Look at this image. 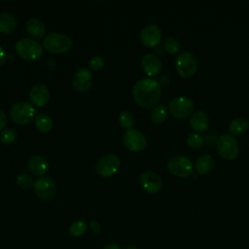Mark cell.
<instances>
[{"label":"cell","mask_w":249,"mask_h":249,"mask_svg":"<svg viewBox=\"0 0 249 249\" xmlns=\"http://www.w3.org/2000/svg\"><path fill=\"white\" fill-rule=\"evenodd\" d=\"M132 95L135 103L140 107L153 108L161 98V87L153 78H143L134 84Z\"/></svg>","instance_id":"6da1fadb"},{"label":"cell","mask_w":249,"mask_h":249,"mask_svg":"<svg viewBox=\"0 0 249 249\" xmlns=\"http://www.w3.org/2000/svg\"><path fill=\"white\" fill-rule=\"evenodd\" d=\"M35 108L26 101H18L11 107L10 117L11 120L20 125H25L30 124L35 120Z\"/></svg>","instance_id":"7a4b0ae2"},{"label":"cell","mask_w":249,"mask_h":249,"mask_svg":"<svg viewBox=\"0 0 249 249\" xmlns=\"http://www.w3.org/2000/svg\"><path fill=\"white\" fill-rule=\"evenodd\" d=\"M44 48L53 53H63L72 47V40L69 36L62 33H50L43 40Z\"/></svg>","instance_id":"3957f363"},{"label":"cell","mask_w":249,"mask_h":249,"mask_svg":"<svg viewBox=\"0 0 249 249\" xmlns=\"http://www.w3.org/2000/svg\"><path fill=\"white\" fill-rule=\"evenodd\" d=\"M16 51L20 57L27 60L38 59L43 54L42 45L38 41L30 38L18 40L16 44Z\"/></svg>","instance_id":"277c9868"},{"label":"cell","mask_w":249,"mask_h":249,"mask_svg":"<svg viewBox=\"0 0 249 249\" xmlns=\"http://www.w3.org/2000/svg\"><path fill=\"white\" fill-rule=\"evenodd\" d=\"M197 68V58L196 55L188 51H184L177 55L176 71L182 78H189L193 76Z\"/></svg>","instance_id":"5b68a950"},{"label":"cell","mask_w":249,"mask_h":249,"mask_svg":"<svg viewBox=\"0 0 249 249\" xmlns=\"http://www.w3.org/2000/svg\"><path fill=\"white\" fill-rule=\"evenodd\" d=\"M167 169L174 176L184 178L192 175L194 165L188 157L184 155H176L168 160Z\"/></svg>","instance_id":"8992f818"},{"label":"cell","mask_w":249,"mask_h":249,"mask_svg":"<svg viewBox=\"0 0 249 249\" xmlns=\"http://www.w3.org/2000/svg\"><path fill=\"white\" fill-rule=\"evenodd\" d=\"M217 151L223 159L234 160L239 153L238 143L233 135L230 133L222 134L217 140Z\"/></svg>","instance_id":"52a82bcc"},{"label":"cell","mask_w":249,"mask_h":249,"mask_svg":"<svg viewBox=\"0 0 249 249\" xmlns=\"http://www.w3.org/2000/svg\"><path fill=\"white\" fill-rule=\"evenodd\" d=\"M123 143L132 152H141L146 148L147 140L143 132L137 128H127L123 135Z\"/></svg>","instance_id":"ba28073f"},{"label":"cell","mask_w":249,"mask_h":249,"mask_svg":"<svg viewBox=\"0 0 249 249\" xmlns=\"http://www.w3.org/2000/svg\"><path fill=\"white\" fill-rule=\"evenodd\" d=\"M195 108L193 100L189 97L179 96L171 99L168 103V109L171 115L177 119H184L190 116Z\"/></svg>","instance_id":"9c48e42d"},{"label":"cell","mask_w":249,"mask_h":249,"mask_svg":"<svg viewBox=\"0 0 249 249\" xmlns=\"http://www.w3.org/2000/svg\"><path fill=\"white\" fill-rule=\"evenodd\" d=\"M121 160L118 156L108 154L103 156L95 164V172L101 177H110L120 168Z\"/></svg>","instance_id":"30bf717a"},{"label":"cell","mask_w":249,"mask_h":249,"mask_svg":"<svg viewBox=\"0 0 249 249\" xmlns=\"http://www.w3.org/2000/svg\"><path fill=\"white\" fill-rule=\"evenodd\" d=\"M33 190L36 196L43 200H51L56 193L55 183L48 176H40L33 183Z\"/></svg>","instance_id":"8fae6325"},{"label":"cell","mask_w":249,"mask_h":249,"mask_svg":"<svg viewBox=\"0 0 249 249\" xmlns=\"http://www.w3.org/2000/svg\"><path fill=\"white\" fill-rule=\"evenodd\" d=\"M140 40L142 44L149 48H157L161 41V30L155 24L151 23L146 25L140 34Z\"/></svg>","instance_id":"7c38bea8"},{"label":"cell","mask_w":249,"mask_h":249,"mask_svg":"<svg viewBox=\"0 0 249 249\" xmlns=\"http://www.w3.org/2000/svg\"><path fill=\"white\" fill-rule=\"evenodd\" d=\"M139 183L143 190L149 194L159 192L162 187V180L159 174L154 171H144L139 177Z\"/></svg>","instance_id":"4fadbf2b"},{"label":"cell","mask_w":249,"mask_h":249,"mask_svg":"<svg viewBox=\"0 0 249 249\" xmlns=\"http://www.w3.org/2000/svg\"><path fill=\"white\" fill-rule=\"evenodd\" d=\"M72 84L76 90L80 92L88 91L92 85L91 72L87 68L78 69L73 76Z\"/></svg>","instance_id":"5bb4252c"},{"label":"cell","mask_w":249,"mask_h":249,"mask_svg":"<svg viewBox=\"0 0 249 249\" xmlns=\"http://www.w3.org/2000/svg\"><path fill=\"white\" fill-rule=\"evenodd\" d=\"M30 101L38 106L42 107L48 103L50 100V89L44 84H36L33 86L29 91Z\"/></svg>","instance_id":"9a60e30c"},{"label":"cell","mask_w":249,"mask_h":249,"mask_svg":"<svg viewBox=\"0 0 249 249\" xmlns=\"http://www.w3.org/2000/svg\"><path fill=\"white\" fill-rule=\"evenodd\" d=\"M141 68L150 77L157 76L161 70V61L157 54L146 53L141 58Z\"/></svg>","instance_id":"2e32d148"},{"label":"cell","mask_w":249,"mask_h":249,"mask_svg":"<svg viewBox=\"0 0 249 249\" xmlns=\"http://www.w3.org/2000/svg\"><path fill=\"white\" fill-rule=\"evenodd\" d=\"M27 168L33 175L44 176L49 169V164L45 158L39 155H34L27 160Z\"/></svg>","instance_id":"e0dca14e"},{"label":"cell","mask_w":249,"mask_h":249,"mask_svg":"<svg viewBox=\"0 0 249 249\" xmlns=\"http://www.w3.org/2000/svg\"><path fill=\"white\" fill-rule=\"evenodd\" d=\"M208 116L205 112L201 110H196L193 112L190 118L191 127L196 131H203L208 127Z\"/></svg>","instance_id":"ac0fdd59"},{"label":"cell","mask_w":249,"mask_h":249,"mask_svg":"<svg viewBox=\"0 0 249 249\" xmlns=\"http://www.w3.org/2000/svg\"><path fill=\"white\" fill-rule=\"evenodd\" d=\"M215 160L212 156L208 154H203L199 156L195 163V168L199 174H207L214 167Z\"/></svg>","instance_id":"d6986e66"},{"label":"cell","mask_w":249,"mask_h":249,"mask_svg":"<svg viewBox=\"0 0 249 249\" xmlns=\"http://www.w3.org/2000/svg\"><path fill=\"white\" fill-rule=\"evenodd\" d=\"M17 27L16 18L9 12L0 13V32L4 34L12 33Z\"/></svg>","instance_id":"ffe728a7"},{"label":"cell","mask_w":249,"mask_h":249,"mask_svg":"<svg viewBox=\"0 0 249 249\" xmlns=\"http://www.w3.org/2000/svg\"><path fill=\"white\" fill-rule=\"evenodd\" d=\"M249 128V121L244 117L233 119L229 124V131L231 135H241Z\"/></svg>","instance_id":"44dd1931"},{"label":"cell","mask_w":249,"mask_h":249,"mask_svg":"<svg viewBox=\"0 0 249 249\" xmlns=\"http://www.w3.org/2000/svg\"><path fill=\"white\" fill-rule=\"evenodd\" d=\"M25 27L29 34L37 38L43 37L46 33V27L44 22L38 18H29L26 21Z\"/></svg>","instance_id":"7402d4cb"},{"label":"cell","mask_w":249,"mask_h":249,"mask_svg":"<svg viewBox=\"0 0 249 249\" xmlns=\"http://www.w3.org/2000/svg\"><path fill=\"white\" fill-rule=\"evenodd\" d=\"M35 126L41 132H49L53 127V120L50 115L40 113L35 117Z\"/></svg>","instance_id":"603a6c76"},{"label":"cell","mask_w":249,"mask_h":249,"mask_svg":"<svg viewBox=\"0 0 249 249\" xmlns=\"http://www.w3.org/2000/svg\"><path fill=\"white\" fill-rule=\"evenodd\" d=\"M167 108L164 104H159L151 111L150 118L155 124H160L167 119Z\"/></svg>","instance_id":"cb8c5ba5"},{"label":"cell","mask_w":249,"mask_h":249,"mask_svg":"<svg viewBox=\"0 0 249 249\" xmlns=\"http://www.w3.org/2000/svg\"><path fill=\"white\" fill-rule=\"evenodd\" d=\"M87 228H88V224L84 220H78L72 223L71 226L69 227V233L74 237H78L85 233V231H87Z\"/></svg>","instance_id":"d4e9b609"},{"label":"cell","mask_w":249,"mask_h":249,"mask_svg":"<svg viewBox=\"0 0 249 249\" xmlns=\"http://www.w3.org/2000/svg\"><path fill=\"white\" fill-rule=\"evenodd\" d=\"M163 49L170 54H177L180 50V44L175 37H168L164 40Z\"/></svg>","instance_id":"484cf974"},{"label":"cell","mask_w":249,"mask_h":249,"mask_svg":"<svg viewBox=\"0 0 249 249\" xmlns=\"http://www.w3.org/2000/svg\"><path fill=\"white\" fill-rule=\"evenodd\" d=\"M134 116L129 111H123L119 115V124L122 127L124 128H131V126L134 124Z\"/></svg>","instance_id":"4316f807"},{"label":"cell","mask_w":249,"mask_h":249,"mask_svg":"<svg viewBox=\"0 0 249 249\" xmlns=\"http://www.w3.org/2000/svg\"><path fill=\"white\" fill-rule=\"evenodd\" d=\"M203 144V137L197 132H193L187 137V145L192 149H198Z\"/></svg>","instance_id":"83f0119b"},{"label":"cell","mask_w":249,"mask_h":249,"mask_svg":"<svg viewBox=\"0 0 249 249\" xmlns=\"http://www.w3.org/2000/svg\"><path fill=\"white\" fill-rule=\"evenodd\" d=\"M17 132L14 128L8 127L2 130L1 134H0V140L5 143V144H10L16 141L17 139Z\"/></svg>","instance_id":"f1b7e54d"},{"label":"cell","mask_w":249,"mask_h":249,"mask_svg":"<svg viewBox=\"0 0 249 249\" xmlns=\"http://www.w3.org/2000/svg\"><path fill=\"white\" fill-rule=\"evenodd\" d=\"M33 183H34V181H33L32 177L26 173L19 174L17 177V184L21 189H29L30 187H33Z\"/></svg>","instance_id":"f546056e"},{"label":"cell","mask_w":249,"mask_h":249,"mask_svg":"<svg viewBox=\"0 0 249 249\" xmlns=\"http://www.w3.org/2000/svg\"><path fill=\"white\" fill-rule=\"evenodd\" d=\"M89 69L92 71H99L104 66V59L100 55L92 56L89 61Z\"/></svg>","instance_id":"4dcf8cb0"},{"label":"cell","mask_w":249,"mask_h":249,"mask_svg":"<svg viewBox=\"0 0 249 249\" xmlns=\"http://www.w3.org/2000/svg\"><path fill=\"white\" fill-rule=\"evenodd\" d=\"M158 82H159V84H160V87L167 86V85L169 84V82H170L169 76H168V75H165V74H164V75H161V76L159 78Z\"/></svg>","instance_id":"1f68e13d"},{"label":"cell","mask_w":249,"mask_h":249,"mask_svg":"<svg viewBox=\"0 0 249 249\" xmlns=\"http://www.w3.org/2000/svg\"><path fill=\"white\" fill-rule=\"evenodd\" d=\"M89 226H90V228H91V230H92V231H93V232H95V233H99V232H100V231H101V227H100L99 223H98V222H96L95 220L90 221Z\"/></svg>","instance_id":"d6a6232c"},{"label":"cell","mask_w":249,"mask_h":249,"mask_svg":"<svg viewBox=\"0 0 249 249\" xmlns=\"http://www.w3.org/2000/svg\"><path fill=\"white\" fill-rule=\"evenodd\" d=\"M7 123H8V119H7L6 114L2 110H0V130L4 128V126L7 124Z\"/></svg>","instance_id":"836d02e7"},{"label":"cell","mask_w":249,"mask_h":249,"mask_svg":"<svg viewBox=\"0 0 249 249\" xmlns=\"http://www.w3.org/2000/svg\"><path fill=\"white\" fill-rule=\"evenodd\" d=\"M6 59H7L6 52H5V50L0 46V66H2V65L6 62Z\"/></svg>","instance_id":"e575fe53"},{"label":"cell","mask_w":249,"mask_h":249,"mask_svg":"<svg viewBox=\"0 0 249 249\" xmlns=\"http://www.w3.org/2000/svg\"><path fill=\"white\" fill-rule=\"evenodd\" d=\"M103 249H121V247H120V245H118L116 243H111V244L106 245Z\"/></svg>","instance_id":"d590c367"},{"label":"cell","mask_w":249,"mask_h":249,"mask_svg":"<svg viewBox=\"0 0 249 249\" xmlns=\"http://www.w3.org/2000/svg\"><path fill=\"white\" fill-rule=\"evenodd\" d=\"M124 249H138V248H136V247H134V246H127V247H125Z\"/></svg>","instance_id":"8d00e7d4"}]
</instances>
